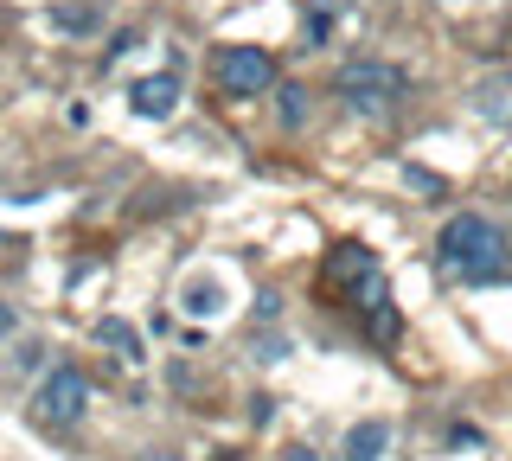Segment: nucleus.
Segmentation results:
<instances>
[{
	"label": "nucleus",
	"instance_id": "nucleus-1",
	"mask_svg": "<svg viewBox=\"0 0 512 461\" xmlns=\"http://www.w3.org/2000/svg\"><path fill=\"white\" fill-rule=\"evenodd\" d=\"M436 257H442V269H455V276L487 282V276H500V269H506V237L493 231L487 218L461 212V218H448V225H442Z\"/></svg>",
	"mask_w": 512,
	"mask_h": 461
},
{
	"label": "nucleus",
	"instance_id": "nucleus-2",
	"mask_svg": "<svg viewBox=\"0 0 512 461\" xmlns=\"http://www.w3.org/2000/svg\"><path fill=\"white\" fill-rule=\"evenodd\" d=\"M333 90L359 109V116H391L397 103H404L410 77L397 65H378V58H352V65H340V77H333Z\"/></svg>",
	"mask_w": 512,
	"mask_h": 461
},
{
	"label": "nucleus",
	"instance_id": "nucleus-3",
	"mask_svg": "<svg viewBox=\"0 0 512 461\" xmlns=\"http://www.w3.org/2000/svg\"><path fill=\"white\" fill-rule=\"evenodd\" d=\"M39 423H52V429H71V423H84V410H90V378L77 372V365H58V372H45V385H39Z\"/></svg>",
	"mask_w": 512,
	"mask_h": 461
},
{
	"label": "nucleus",
	"instance_id": "nucleus-4",
	"mask_svg": "<svg viewBox=\"0 0 512 461\" xmlns=\"http://www.w3.org/2000/svg\"><path fill=\"white\" fill-rule=\"evenodd\" d=\"M212 77L231 90V97H263V90L276 84V58H269L263 45H224Z\"/></svg>",
	"mask_w": 512,
	"mask_h": 461
},
{
	"label": "nucleus",
	"instance_id": "nucleus-5",
	"mask_svg": "<svg viewBox=\"0 0 512 461\" xmlns=\"http://www.w3.org/2000/svg\"><path fill=\"white\" fill-rule=\"evenodd\" d=\"M372 276H378V257L365 244H340L327 263H320V289H352V295H359Z\"/></svg>",
	"mask_w": 512,
	"mask_h": 461
},
{
	"label": "nucleus",
	"instance_id": "nucleus-6",
	"mask_svg": "<svg viewBox=\"0 0 512 461\" xmlns=\"http://www.w3.org/2000/svg\"><path fill=\"white\" fill-rule=\"evenodd\" d=\"M128 103H135V116H148V122L173 116V109H180V77H173V71H154V77H141V84L128 90Z\"/></svg>",
	"mask_w": 512,
	"mask_h": 461
},
{
	"label": "nucleus",
	"instance_id": "nucleus-7",
	"mask_svg": "<svg viewBox=\"0 0 512 461\" xmlns=\"http://www.w3.org/2000/svg\"><path fill=\"white\" fill-rule=\"evenodd\" d=\"M384 449H391V423H352L346 429V461H384Z\"/></svg>",
	"mask_w": 512,
	"mask_h": 461
},
{
	"label": "nucleus",
	"instance_id": "nucleus-8",
	"mask_svg": "<svg viewBox=\"0 0 512 461\" xmlns=\"http://www.w3.org/2000/svg\"><path fill=\"white\" fill-rule=\"evenodd\" d=\"M96 20H103V13H96L90 0H71V7H52V26H58V33H96Z\"/></svg>",
	"mask_w": 512,
	"mask_h": 461
},
{
	"label": "nucleus",
	"instance_id": "nucleus-9",
	"mask_svg": "<svg viewBox=\"0 0 512 461\" xmlns=\"http://www.w3.org/2000/svg\"><path fill=\"white\" fill-rule=\"evenodd\" d=\"M96 340L116 346L122 359H141V340H135V327H128V321H96Z\"/></svg>",
	"mask_w": 512,
	"mask_h": 461
},
{
	"label": "nucleus",
	"instance_id": "nucleus-10",
	"mask_svg": "<svg viewBox=\"0 0 512 461\" xmlns=\"http://www.w3.org/2000/svg\"><path fill=\"white\" fill-rule=\"evenodd\" d=\"M276 103H282V122H288V129H301V122H308V90H301V84H282Z\"/></svg>",
	"mask_w": 512,
	"mask_h": 461
},
{
	"label": "nucleus",
	"instance_id": "nucleus-11",
	"mask_svg": "<svg viewBox=\"0 0 512 461\" xmlns=\"http://www.w3.org/2000/svg\"><path fill=\"white\" fill-rule=\"evenodd\" d=\"M218 301H224V289H212V282H192V289H186L192 314H218Z\"/></svg>",
	"mask_w": 512,
	"mask_h": 461
},
{
	"label": "nucleus",
	"instance_id": "nucleus-12",
	"mask_svg": "<svg viewBox=\"0 0 512 461\" xmlns=\"http://www.w3.org/2000/svg\"><path fill=\"white\" fill-rule=\"evenodd\" d=\"M410 186H416V193H442V180H436V173H423V167H410Z\"/></svg>",
	"mask_w": 512,
	"mask_h": 461
},
{
	"label": "nucleus",
	"instance_id": "nucleus-13",
	"mask_svg": "<svg viewBox=\"0 0 512 461\" xmlns=\"http://www.w3.org/2000/svg\"><path fill=\"white\" fill-rule=\"evenodd\" d=\"M282 461H320V455H314V449H288Z\"/></svg>",
	"mask_w": 512,
	"mask_h": 461
},
{
	"label": "nucleus",
	"instance_id": "nucleus-14",
	"mask_svg": "<svg viewBox=\"0 0 512 461\" xmlns=\"http://www.w3.org/2000/svg\"><path fill=\"white\" fill-rule=\"evenodd\" d=\"M141 461H180V455H167V449H148V455H141Z\"/></svg>",
	"mask_w": 512,
	"mask_h": 461
}]
</instances>
